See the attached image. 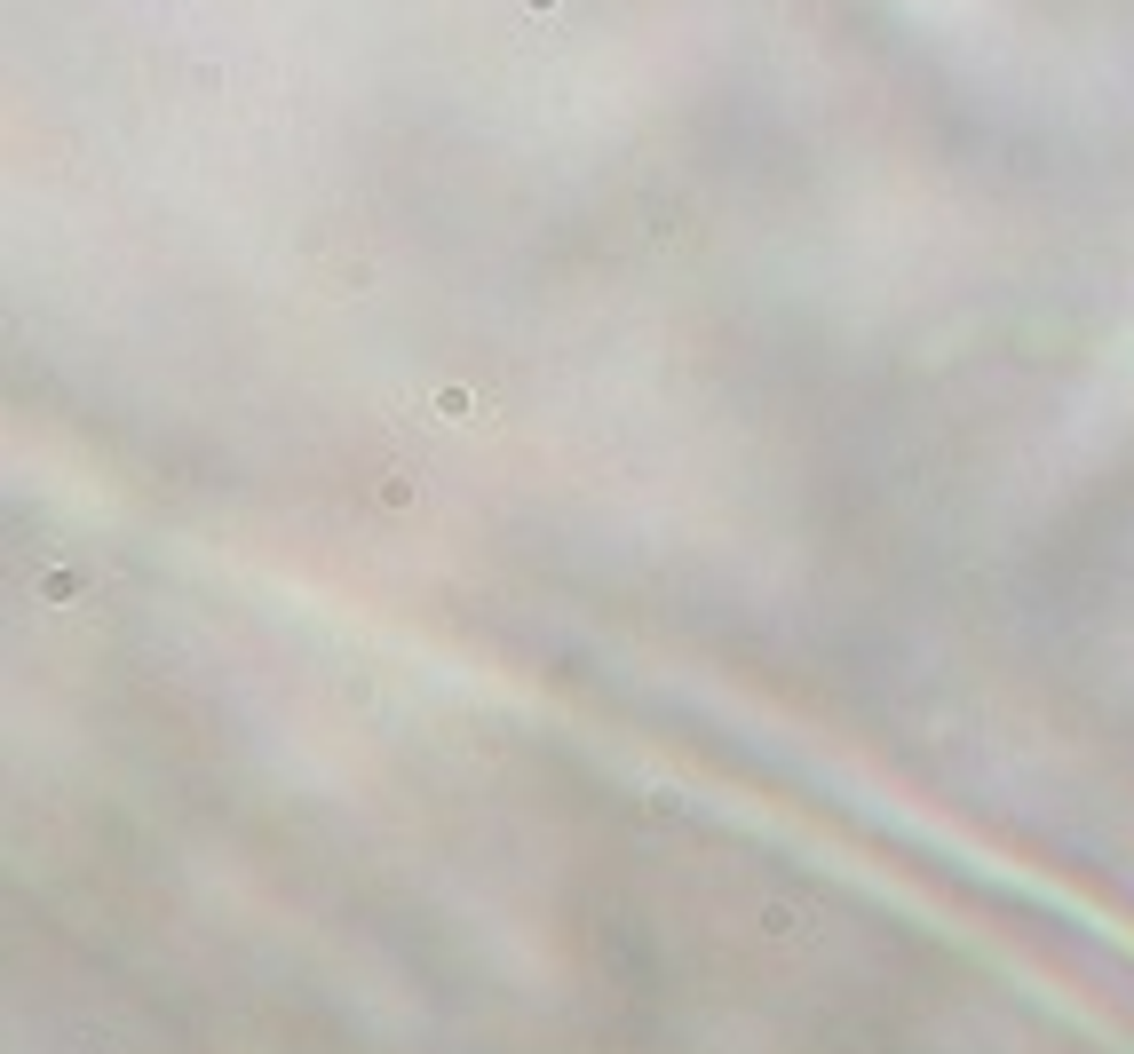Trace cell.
<instances>
[{
  "label": "cell",
  "mask_w": 1134,
  "mask_h": 1054,
  "mask_svg": "<svg viewBox=\"0 0 1134 1054\" xmlns=\"http://www.w3.org/2000/svg\"><path fill=\"white\" fill-rule=\"evenodd\" d=\"M556 8H564V0H524V16H556Z\"/></svg>",
  "instance_id": "obj_1"
}]
</instances>
